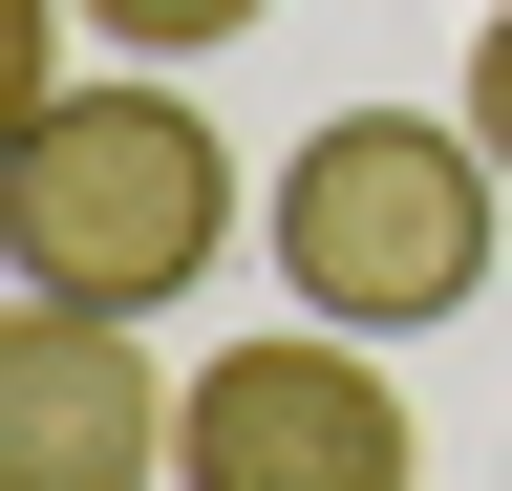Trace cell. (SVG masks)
I'll return each instance as SVG.
<instances>
[{
  "instance_id": "277c9868",
  "label": "cell",
  "mask_w": 512,
  "mask_h": 491,
  "mask_svg": "<svg viewBox=\"0 0 512 491\" xmlns=\"http://www.w3.org/2000/svg\"><path fill=\"white\" fill-rule=\"evenodd\" d=\"M171 363L150 321H86V299H22L0 321V491H171Z\"/></svg>"
},
{
  "instance_id": "5b68a950",
  "label": "cell",
  "mask_w": 512,
  "mask_h": 491,
  "mask_svg": "<svg viewBox=\"0 0 512 491\" xmlns=\"http://www.w3.org/2000/svg\"><path fill=\"white\" fill-rule=\"evenodd\" d=\"M64 22H86V43H128V65H214V43H256V22H278V0H64Z\"/></svg>"
},
{
  "instance_id": "7a4b0ae2",
  "label": "cell",
  "mask_w": 512,
  "mask_h": 491,
  "mask_svg": "<svg viewBox=\"0 0 512 491\" xmlns=\"http://www.w3.org/2000/svg\"><path fill=\"white\" fill-rule=\"evenodd\" d=\"M491 129L470 107H342V129H299V171L256 193V235H278V278H299V321H342V342H406L448 321V299H491Z\"/></svg>"
},
{
  "instance_id": "3957f363",
  "label": "cell",
  "mask_w": 512,
  "mask_h": 491,
  "mask_svg": "<svg viewBox=\"0 0 512 491\" xmlns=\"http://www.w3.org/2000/svg\"><path fill=\"white\" fill-rule=\"evenodd\" d=\"M171 491H427V427H406V385H384V342L278 321V342H214V363H192Z\"/></svg>"
},
{
  "instance_id": "8992f818",
  "label": "cell",
  "mask_w": 512,
  "mask_h": 491,
  "mask_svg": "<svg viewBox=\"0 0 512 491\" xmlns=\"http://www.w3.org/2000/svg\"><path fill=\"white\" fill-rule=\"evenodd\" d=\"M448 107H470V129H491V171H512V0L470 22V86H448Z\"/></svg>"
},
{
  "instance_id": "6da1fadb",
  "label": "cell",
  "mask_w": 512,
  "mask_h": 491,
  "mask_svg": "<svg viewBox=\"0 0 512 491\" xmlns=\"http://www.w3.org/2000/svg\"><path fill=\"white\" fill-rule=\"evenodd\" d=\"M235 235V150L214 107H171V65H107V86H43L22 150H0V257L22 299H86V321H171Z\"/></svg>"
}]
</instances>
